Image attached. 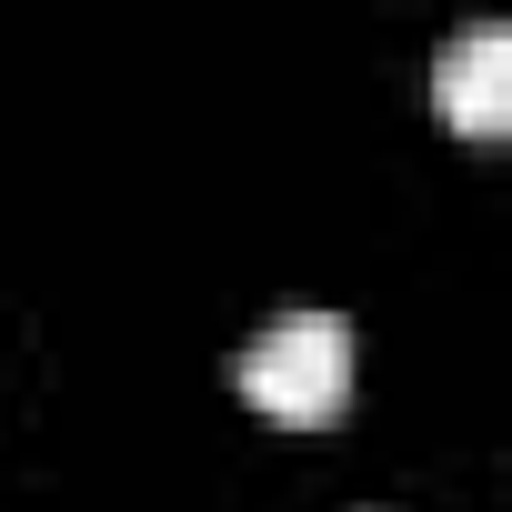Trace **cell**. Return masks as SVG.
I'll return each mask as SVG.
<instances>
[{
	"label": "cell",
	"mask_w": 512,
	"mask_h": 512,
	"mask_svg": "<svg viewBox=\"0 0 512 512\" xmlns=\"http://www.w3.org/2000/svg\"><path fill=\"white\" fill-rule=\"evenodd\" d=\"M241 402L272 412V422H292V432H322L352 402V332L332 312H282L272 332H251V352H241Z\"/></svg>",
	"instance_id": "1"
},
{
	"label": "cell",
	"mask_w": 512,
	"mask_h": 512,
	"mask_svg": "<svg viewBox=\"0 0 512 512\" xmlns=\"http://www.w3.org/2000/svg\"><path fill=\"white\" fill-rule=\"evenodd\" d=\"M432 101H442V121H452L462 141H502V131H512V31H502V21H472V31L442 51Z\"/></svg>",
	"instance_id": "2"
}]
</instances>
